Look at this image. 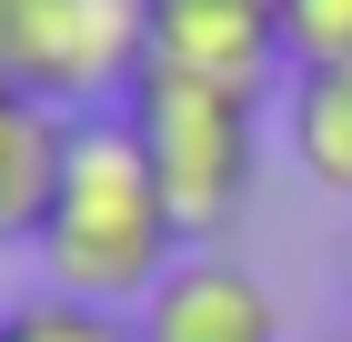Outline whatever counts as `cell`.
Masks as SVG:
<instances>
[{"mask_svg": "<svg viewBox=\"0 0 352 342\" xmlns=\"http://www.w3.org/2000/svg\"><path fill=\"white\" fill-rule=\"evenodd\" d=\"M151 71L262 101V81L292 71L282 51V0H151Z\"/></svg>", "mask_w": 352, "mask_h": 342, "instance_id": "3", "label": "cell"}, {"mask_svg": "<svg viewBox=\"0 0 352 342\" xmlns=\"http://www.w3.org/2000/svg\"><path fill=\"white\" fill-rule=\"evenodd\" d=\"M151 182H162L182 242H221L252 202V171H262V101H232V91H201V81H171V71H141V91L121 101Z\"/></svg>", "mask_w": 352, "mask_h": 342, "instance_id": "2", "label": "cell"}, {"mask_svg": "<svg viewBox=\"0 0 352 342\" xmlns=\"http://www.w3.org/2000/svg\"><path fill=\"white\" fill-rule=\"evenodd\" d=\"M282 141H292V171L322 202H352V71H292L282 81Z\"/></svg>", "mask_w": 352, "mask_h": 342, "instance_id": "6", "label": "cell"}, {"mask_svg": "<svg viewBox=\"0 0 352 342\" xmlns=\"http://www.w3.org/2000/svg\"><path fill=\"white\" fill-rule=\"evenodd\" d=\"M30 252H41L60 302H91V312H141L171 282V262L191 252L121 111H81L71 121L60 191H51V222H41Z\"/></svg>", "mask_w": 352, "mask_h": 342, "instance_id": "1", "label": "cell"}, {"mask_svg": "<svg viewBox=\"0 0 352 342\" xmlns=\"http://www.w3.org/2000/svg\"><path fill=\"white\" fill-rule=\"evenodd\" d=\"M0 342H141V332H131V312H91V302L30 292L21 312H0Z\"/></svg>", "mask_w": 352, "mask_h": 342, "instance_id": "7", "label": "cell"}, {"mask_svg": "<svg viewBox=\"0 0 352 342\" xmlns=\"http://www.w3.org/2000/svg\"><path fill=\"white\" fill-rule=\"evenodd\" d=\"M60 151H71V111L0 91V242H41L60 191Z\"/></svg>", "mask_w": 352, "mask_h": 342, "instance_id": "5", "label": "cell"}, {"mask_svg": "<svg viewBox=\"0 0 352 342\" xmlns=\"http://www.w3.org/2000/svg\"><path fill=\"white\" fill-rule=\"evenodd\" d=\"M292 71H352V0H282Z\"/></svg>", "mask_w": 352, "mask_h": 342, "instance_id": "8", "label": "cell"}, {"mask_svg": "<svg viewBox=\"0 0 352 342\" xmlns=\"http://www.w3.org/2000/svg\"><path fill=\"white\" fill-rule=\"evenodd\" d=\"M342 282H352V252H342Z\"/></svg>", "mask_w": 352, "mask_h": 342, "instance_id": "9", "label": "cell"}, {"mask_svg": "<svg viewBox=\"0 0 352 342\" xmlns=\"http://www.w3.org/2000/svg\"><path fill=\"white\" fill-rule=\"evenodd\" d=\"M131 332L141 342H282V302L232 252H182L171 282L131 312Z\"/></svg>", "mask_w": 352, "mask_h": 342, "instance_id": "4", "label": "cell"}]
</instances>
